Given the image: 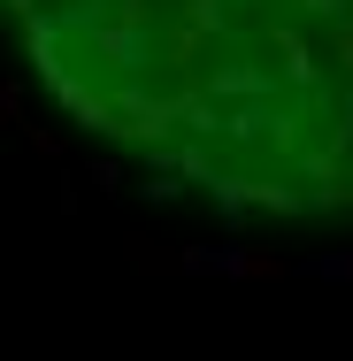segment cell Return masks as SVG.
<instances>
[{
	"label": "cell",
	"instance_id": "2",
	"mask_svg": "<svg viewBox=\"0 0 353 361\" xmlns=\"http://www.w3.org/2000/svg\"><path fill=\"white\" fill-rule=\"evenodd\" d=\"M215 92H269L261 70H215Z\"/></svg>",
	"mask_w": 353,
	"mask_h": 361
},
{
	"label": "cell",
	"instance_id": "3",
	"mask_svg": "<svg viewBox=\"0 0 353 361\" xmlns=\"http://www.w3.org/2000/svg\"><path fill=\"white\" fill-rule=\"evenodd\" d=\"M315 269H323V277H353V254H323Z\"/></svg>",
	"mask_w": 353,
	"mask_h": 361
},
{
	"label": "cell",
	"instance_id": "1",
	"mask_svg": "<svg viewBox=\"0 0 353 361\" xmlns=\"http://www.w3.org/2000/svg\"><path fill=\"white\" fill-rule=\"evenodd\" d=\"M277 47H284V70H292L299 85H307V77H315V62H307V47H299V31H277Z\"/></svg>",
	"mask_w": 353,
	"mask_h": 361
},
{
	"label": "cell",
	"instance_id": "4",
	"mask_svg": "<svg viewBox=\"0 0 353 361\" xmlns=\"http://www.w3.org/2000/svg\"><path fill=\"white\" fill-rule=\"evenodd\" d=\"M307 16H346V0H307Z\"/></svg>",
	"mask_w": 353,
	"mask_h": 361
},
{
	"label": "cell",
	"instance_id": "5",
	"mask_svg": "<svg viewBox=\"0 0 353 361\" xmlns=\"http://www.w3.org/2000/svg\"><path fill=\"white\" fill-rule=\"evenodd\" d=\"M8 8H16V16H39V0H8Z\"/></svg>",
	"mask_w": 353,
	"mask_h": 361
}]
</instances>
